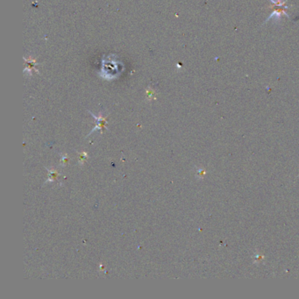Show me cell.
Here are the masks:
<instances>
[{
  "label": "cell",
  "instance_id": "277c9868",
  "mask_svg": "<svg viewBox=\"0 0 299 299\" xmlns=\"http://www.w3.org/2000/svg\"><path fill=\"white\" fill-rule=\"evenodd\" d=\"M69 161V156L68 154H61V160H60V164L62 167H65Z\"/></svg>",
  "mask_w": 299,
  "mask_h": 299
},
{
  "label": "cell",
  "instance_id": "6da1fadb",
  "mask_svg": "<svg viewBox=\"0 0 299 299\" xmlns=\"http://www.w3.org/2000/svg\"><path fill=\"white\" fill-rule=\"evenodd\" d=\"M91 114L95 118V119L97 120V125L93 128V130L88 134V136L89 135H91V133H93L94 132H96L97 130H100V129H107V128H106V124H107V121H106V119L102 116V115H98V116H95L94 114H93V113H91Z\"/></svg>",
  "mask_w": 299,
  "mask_h": 299
},
{
  "label": "cell",
  "instance_id": "7a4b0ae2",
  "mask_svg": "<svg viewBox=\"0 0 299 299\" xmlns=\"http://www.w3.org/2000/svg\"><path fill=\"white\" fill-rule=\"evenodd\" d=\"M47 170H48V178L47 179V181L44 182V184L46 183H50V182H54L56 179H57V177L59 176V173L57 172V170L54 169V168H47Z\"/></svg>",
  "mask_w": 299,
  "mask_h": 299
},
{
  "label": "cell",
  "instance_id": "3957f363",
  "mask_svg": "<svg viewBox=\"0 0 299 299\" xmlns=\"http://www.w3.org/2000/svg\"><path fill=\"white\" fill-rule=\"evenodd\" d=\"M87 158H88V154L86 152L82 151V152L79 153L78 154V163L80 165H83L85 161L87 160Z\"/></svg>",
  "mask_w": 299,
  "mask_h": 299
}]
</instances>
